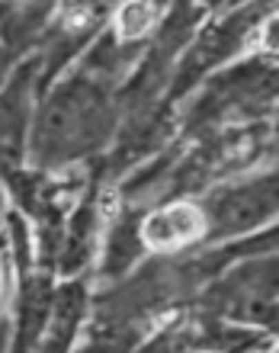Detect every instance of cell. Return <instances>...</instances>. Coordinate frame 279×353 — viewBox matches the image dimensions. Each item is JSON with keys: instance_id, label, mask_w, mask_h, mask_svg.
Wrapping results in <instances>:
<instances>
[{"instance_id": "cell-1", "label": "cell", "mask_w": 279, "mask_h": 353, "mask_svg": "<svg viewBox=\"0 0 279 353\" xmlns=\"http://www.w3.org/2000/svg\"><path fill=\"white\" fill-rule=\"evenodd\" d=\"M106 132V112H103L100 93L90 84H71L48 103L39 141L48 158L52 154H74L93 141L103 139Z\"/></svg>"}, {"instance_id": "cell-2", "label": "cell", "mask_w": 279, "mask_h": 353, "mask_svg": "<svg viewBox=\"0 0 279 353\" xmlns=\"http://www.w3.org/2000/svg\"><path fill=\"white\" fill-rule=\"evenodd\" d=\"M276 209H279V176H267V180H257V183L238 186V190L215 196L212 219L218 232H241V228L263 222Z\"/></svg>"}, {"instance_id": "cell-3", "label": "cell", "mask_w": 279, "mask_h": 353, "mask_svg": "<svg viewBox=\"0 0 279 353\" xmlns=\"http://www.w3.org/2000/svg\"><path fill=\"white\" fill-rule=\"evenodd\" d=\"M199 228H203V219H199L189 205H177V209H170V212H161L145 225L148 241L161 244V248H164V244H174V241H183V238H193Z\"/></svg>"}, {"instance_id": "cell-4", "label": "cell", "mask_w": 279, "mask_h": 353, "mask_svg": "<svg viewBox=\"0 0 279 353\" xmlns=\"http://www.w3.org/2000/svg\"><path fill=\"white\" fill-rule=\"evenodd\" d=\"M151 19H154V10H151V3H129V7L122 10V29L129 32V36H138V32H145V29L151 26Z\"/></svg>"}, {"instance_id": "cell-5", "label": "cell", "mask_w": 279, "mask_h": 353, "mask_svg": "<svg viewBox=\"0 0 279 353\" xmlns=\"http://www.w3.org/2000/svg\"><path fill=\"white\" fill-rule=\"evenodd\" d=\"M279 248V228H273V232L260 234V238H247V241L234 244L228 254H257V251H276Z\"/></svg>"}, {"instance_id": "cell-6", "label": "cell", "mask_w": 279, "mask_h": 353, "mask_svg": "<svg viewBox=\"0 0 279 353\" xmlns=\"http://www.w3.org/2000/svg\"><path fill=\"white\" fill-rule=\"evenodd\" d=\"M267 46H270L273 52H279V19L270 26V32H267Z\"/></svg>"}]
</instances>
